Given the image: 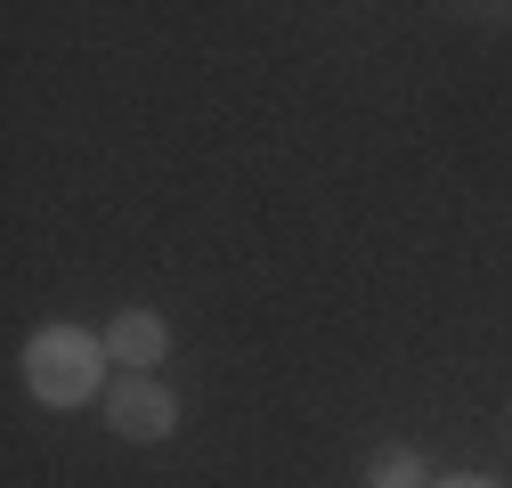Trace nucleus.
<instances>
[{"mask_svg": "<svg viewBox=\"0 0 512 488\" xmlns=\"http://www.w3.org/2000/svg\"><path fill=\"white\" fill-rule=\"evenodd\" d=\"M106 366H114V358H106V334L49 318V326H33V334H25L17 375H25V391H33L49 415H66V407H90V399H106Z\"/></svg>", "mask_w": 512, "mask_h": 488, "instance_id": "f257e3e1", "label": "nucleus"}, {"mask_svg": "<svg viewBox=\"0 0 512 488\" xmlns=\"http://www.w3.org/2000/svg\"><path fill=\"white\" fill-rule=\"evenodd\" d=\"M179 391L171 383H155V375H114V391H106V432L114 440H131V448H163V440H179Z\"/></svg>", "mask_w": 512, "mask_h": 488, "instance_id": "f03ea898", "label": "nucleus"}, {"mask_svg": "<svg viewBox=\"0 0 512 488\" xmlns=\"http://www.w3.org/2000/svg\"><path fill=\"white\" fill-rule=\"evenodd\" d=\"M106 358L122 366V375H155V366L171 358V318L147 310V301L114 310V318H106Z\"/></svg>", "mask_w": 512, "mask_h": 488, "instance_id": "7ed1b4c3", "label": "nucleus"}, {"mask_svg": "<svg viewBox=\"0 0 512 488\" xmlns=\"http://www.w3.org/2000/svg\"><path fill=\"white\" fill-rule=\"evenodd\" d=\"M439 472H431V456L415 448V440H382L374 456H366V488H431Z\"/></svg>", "mask_w": 512, "mask_h": 488, "instance_id": "20e7f679", "label": "nucleus"}, {"mask_svg": "<svg viewBox=\"0 0 512 488\" xmlns=\"http://www.w3.org/2000/svg\"><path fill=\"white\" fill-rule=\"evenodd\" d=\"M431 488H504V480H488V472H439Z\"/></svg>", "mask_w": 512, "mask_h": 488, "instance_id": "39448f33", "label": "nucleus"}]
</instances>
